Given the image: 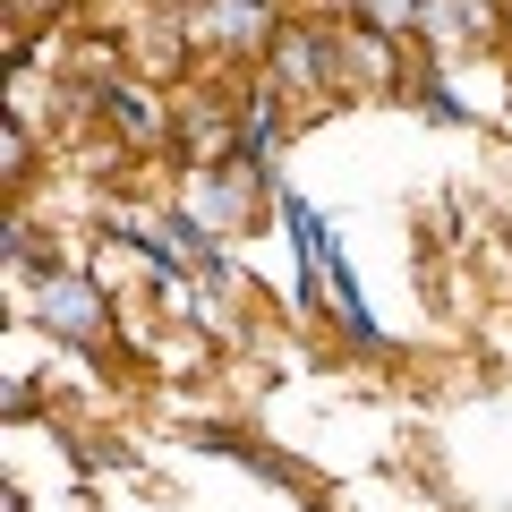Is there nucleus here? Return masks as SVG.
<instances>
[{"label":"nucleus","mask_w":512,"mask_h":512,"mask_svg":"<svg viewBox=\"0 0 512 512\" xmlns=\"http://www.w3.org/2000/svg\"><path fill=\"white\" fill-rule=\"evenodd\" d=\"M180 26H188V52H197V60L256 77L265 52L282 43V26H291V0H188Z\"/></svg>","instance_id":"obj_1"},{"label":"nucleus","mask_w":512,"mask_h":512,"mask_svg":"<svg viewBox=\"0 0 512 512\" xmlns=\"http://www.w3.org/2000/svg\"><path fill=\"white\" fill-rule=\"evenodd\" d=\"M26 316H35L52 342L94 350V359L120 342V299H111L94 274H77V265H43V274H26Z\"/></svg>","instance_id":"obj_2"},{"label":"nucleus","mask_w":512,"mask_h":512,"mask_svg":"<svg viewBox=\"0 0 512 512\" xmlns=\"http://www.w3.org/2000/svg\"><path fill=\"white\" fill-rule=\"evenodd\" d=\"M274 197H282V180H265V171H248V163H205V171H180V214L197 222V231H214V239L265 231Z\"/></svg>","instance_id":"obj_3"},{"label":"nucleus","mask_w":512,"mask_h":512,"mask_svg":"<svg viewBox=\"0 0 512 512\" xmlns=\"http://www.w3.org/2000/svg\"><path fill=\"white\" fill-rule=\"evenodd\" d=\"M265 86L282 94L291 111H316V103H342V86H333V26L325 18H299L291 9V26H282V43L265 52Z\"/></svg>","instance_id":"obj_4"},{"label":"nucleus","mask_w":512,"mask_h":512,"mask_svg":"<svg viewBox=\"0 0 512 512\" xmlns=\"http://www.w3.org/2000/svg\"><path fill=\"white\" fill-rule=\"evenodd\" d=\"M333 86H342V103H376V94H419L410 43L376 35V26H359V18H342V26H333Z\"/></svg>","instance_id":"obj_5"},{"label":"nucleus","mask_w":512,"mask_h":512,"mask_svg":"<svg viewBox=\"0 0 512 512\" xmlns=\"http://www.w3.org/2000/svg\"><path fill=\"white\" fill-rule=\"evenodd\" d=\"M504 18H512V0H427L419 43L436 60H461V52H487V43L504 35Z\"/></svg>","instance_id":"obj_6"},{"label":"nucleus","mask_w":512,"mask_h":512,"mask_svg":"<svg viewBox=\"0 0 512 512\" xmlns=\"http://www.w3.org/2000/svg\"><path fill=\"white\" fill-rule=\"evenodd\" d=\"M291 120H299V111L282 103V94L265 86V77H248V86H239V163L274 180V163H282V137H291Z\"/></svg>","instance_id":"obj_7"},{"label":"nucleus","mask_w":512,"mask_h":512,"mask_svg":"<svg viewBox=\"0 0 512 512\" xmlns=\"http://www.w3.org/2000/svg\"><path fill=\"white\" fill-rule=\"evenodd\" d=\"M274 222H282V231H291V256H299V291H316L342 239L325 231V214H316V205L299 197V188H282V197H274Z\"/></svg>","instance_id":"obj_8"},{"label":"nucleus","mask_w":512,"mask_h":512,"mask_svg":"<svg viewBox=\"0 0 512 512\" xmlns=\"http://www.w3.org/2000/svg\"><path fill=\"white\" fill-rule=\"evenodd\" d=\"M325 291H333V316H342V333L359 350H384V325H376V308H367V291H359V274H350V256L333 248V265H325Z\"/></svg>","instance_id":"obj_9"},{"label":"nucleus","mask_w":512,"mask_h":512,"mask_svg":"<svg viewBox=\"0 0 512 512\" xmlns=\"http://www.w3.org/2000/svg\"><path fill=\"white\" fill-rule=\"evenodd\" d=\"M359 26H376V35H393V43H419L427 0H359Z\"/></svg>","instance_id":"obj_10"}]
</instances>
